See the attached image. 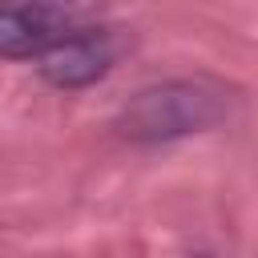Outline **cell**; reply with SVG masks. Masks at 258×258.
Segmentation results:
<instances>
[{
    "instance_id": "cell-1",
    "label": "cell",
    "mask_w": 258,
    "mask_h": 258,
    "mask_svg": "<svg viewBox=\"0 0 258 258\" xmlns=\"http://www.w3.org/2000/svg\"><path fill=\"white\" fill-rule=\"evenodd\" d=\"M230 97L210 81H161L145 85L117 113V133L129 141H173L226 121Z\"/></svg>"
},
{
    "instance_id": "cell-2",
    "label": "cell",
    "mask_w": 258,
    "mask_h": 258,
    "mask_svg": "<svg viewBox=\"0 0 258 258\" xmlns=\"http://www.w3.org/2000/svg\"><path fill=\"white\" fill-rule=\"evenodd\" d=\"M85 28V12L64 4H0V56L44 60Z\"/></svg>"
},
{
    "instance_id": "cell-3",
    "label": "cell",
    "mask_w": 258,
    "mask_h": 258,
    "mask_svg": "<svg viewBox=\"0 0 258 258\" xmlns=\"http://www.w3.org/2000/svg\"><path fill=\"white\" fill-rule=\"evenodd\" d=\"M113 64V40L105 28H85L81 36L64 40L60 48H52L40 60V77L56 89H85L93 81H101Z\"/></svg>"
}]
</instances>
